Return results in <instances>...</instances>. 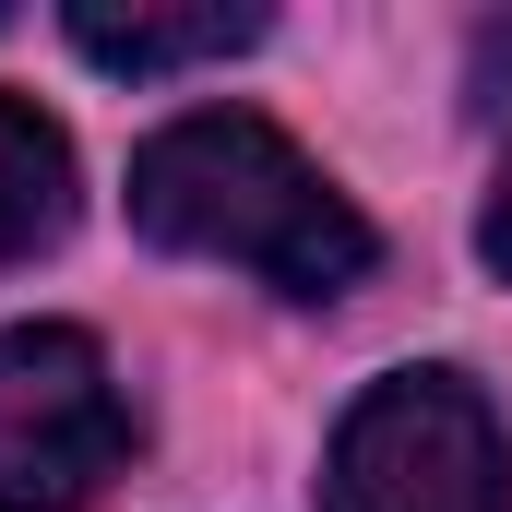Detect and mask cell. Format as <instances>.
<instances>
[{
  "mask_svg": "<svg viewBox=\"0 0 512 512\" xmlns=\"http://www.w3.org/2000/svg\"><path fill=\"white\" fill-rule=\"evenodd\" d=\"M131 227L155 251L239 262L274 298H346L370 274V227L358 203L251 108H191L131 155Z\"/></svg>",
  "mask_w": 512,
  "mask_h": 512,
  "instance_id": "6da1fadb",
  "label": "cell"
},
{
  "mask_svg": "<svg viewBox=\"0 0 512 512\" xmlns=\"http://www.w3.org/2000/svg\"><path fill=\"white\" fill-rule=\"evenodd\" d=\"M322 512H512V441L465 370H393L322 453Z\"/></svg>",
  "mask_w": 512,
  "mask_h": 512,
  "instance_id": "7a4b0ae2",
  "label": "cell"
},
{
  "mask_svg": "<svg viewBox=\"0 0 512 512\" xmlns=\"http://www.w3.org/2000/svg\"><path fill=\"white\" fill-rule=\"evenodd\" d=\"M131 465V405L72 322L0 334V512H84Z\"/></svg>",
  "mask_w": 512,
  "mask_h": 512,
  "instance_id": "3957f363",
  "label": "cell"
},
{
  "mask_svg": "<svg viewBox=\"0 0 512 512\" xmlns=\"http://www.w3.org/2000/svg\"><path fill=\"white\" fill-rule=\"evenodd\" d=\"M262 12L251 0H203V12H143V0H72V48L96 60V72H191V60H227V48H251Z\"/></svg>",
  "mask_w": 512,
  "mask_h": 512,
  "instance_id": "277c9868",
  "label": "cell"
},
{
  "mask_svg": "<svg viewBox=\"0 0 512 512\" xmlns=\"http://www.w3.org/2000/svg\"><path fill=\"white\" fill-rule=\"evenodd\" d=\"M60 227H72V143L24 96H0V262H36Z\"/></svg>",
  "mask_w": 512,
  "mask_h": 512,
  "instance_id": "5b68a950",
  "label": "cell"
},
{
  "mask_svg": "<svg viewBox=\"0 0 512 512\" xmlns=\"http://www.w3.org/2000/svg\"><path fill=\"white\" fill-rule=\"evenodd\" d=\"M477 251H489V274H512V167H501V191H489V215H477Z\"/></svg>",
  "mask_w": 512,
  "mask_h": 512,
  "instance_id": "8992f818",
  "label": "cell"
}]
</instances>
